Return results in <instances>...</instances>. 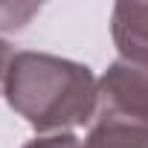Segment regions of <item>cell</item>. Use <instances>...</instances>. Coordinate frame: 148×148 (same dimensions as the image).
Segmentation results:
<instances>
[{
    "instance_id": "obj_1",
    "label": "cell",
    "mask_w": 148,
    "mask_h": 148,
    "mask_svg": "<svg viewBox=\"0 0 148 148\" xmlns=\"http://www.w3.org/2000/svg\"><path fill=\"white\" fill-rule=\"evenodd\" d=\"M96 79L87 64L49 52H15L3 79L9 108L35 131H70L96 116Z\"/></svg>"
},
{
    "instance_id": "obj_2",
    "label": "cell",
    "mask_w": 148,
    "mask_h": 148,
    "mask_svg": "<svg viewBox=\"0 0 148 148\" xmlns=\"http://www.w3.org/2000/svg\"><path fill=\"white\" fill-rule=\"evenodd\" d=\"M96 113L148 119V70L122 58L113 61L96 84Z\"/></svg>"
},
{
    "instance_id": "obj_3",
    "label": "cell",
    "mask_w": 148,
    "mask_h": 148,
    "mask_svg": "<svg viewBox=\"0 0 148 148\" xmlns=\"http://www.w3.org/2000/svg\"><path fill=\"white\" fill-rule=\"evenodd\" d=\"M110 32L122 61L148 70V3H116Z\"/></svg>"
},
{
    "instance_id": "obj_4",
    "label": "cell",
    "mask_w": 148,
    "mask_h": 148,
    "mask_svg": "<svg viewBox=\"0 0 148 148\" xmlns=\"http://www.w3.org/2000/svg\"><path fill=\"white\" fill-rule=\"evenodd\" d=\"M82 148H148V119L96 113Z\"/></svg>"
},
{
    "instance_id": "obj_5",
    "label": "cell",
    "mask_w": 148,
    "mask_h": 148,
    "mask_svg": "<svg viewBox=\"0 0 148 148\" xmlns=\"http://www.w3.org/2000/svg\"><path fill=\"white\" fill-rule=\"evenodd\" d=\"M38 12V6H0V29H23L26 21Z\"/></svg>"
},
{
    "instance_id": "obj_6",
    "label": "cell",
    "mask_w": 148,
    "mask_h": 148,
    "mask_svg": "<svg viewBox=\"0 0 148 148\" xmlns=\"http://www.w3.org/2000/svg\"><path fill=\"white\" fill-rule=\"evenodd\" d=\"M23 148H82V142H79V136H76V134L61 131V134H49V136L29 139Z\"/></svg>"
},
{
    "instance_id": "obj_7",
    "label": "cell",
    "mask_w": 148,
    "mask_h": 148,
    "mask_svg": "<svg viewBox=\"0 0 148 148\" xmlns=\"http://www.w3.org/2000/svg\"><path fill=\"white\" fill-rule=\"evenodd\" d=\"M9 61H12V49H9V44H6L3 38H0V79H6Z\"/></svg>"
}]
</instances>
